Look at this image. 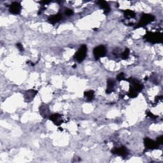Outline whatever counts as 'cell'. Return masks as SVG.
Segmentation results:
<instances>
[{"mask_svg": "<svg viewBox=\"0 0 163 163\" xmlns=\"http://www.w3.org/2000/svg\"><path fill=\"white\" fill-rule=\"evenodd\" d=\"M22 7L21 4H20L18 2H13L10 5L9 8V12L14 15H17L19 14L20 11H21Z\"/></svg>", "mask_w": 163, "mask_h": 163, "instance_id": "cell-8", "label": "cell"}, {"mask_svg": "<svg viewBox=\"0 0 163 163\" xmlns=\"http://www.w3.org/2000/svg\"><path fill=\"white\" fill-rule=\"evenodd\" d=\"M146 114H147V115L149 117H150V118H152V119H156V116H155L153 114H152L150 111H147Z\"/></svg>", "mask_w": 163, "mask_h": 163, "instance_id": "cell-20", "label": "cell"}, {"mask_svg": "<svg viewBox=\"0 0 163 163\" xmlns=\"http://www.w3.org/2000/svg\"><path fill=\"white\" fill-rule=\"evenodd\" d=\"M37 94V90H35L33 89H30L27 91H25L24 94V97L25 101L29 103V102L31 101L34 98L35 96Z\"/></svg>", "mask_w": 163, "mask_h": 163, "instance_id": "cell-9", "label": "cell"}, {"mask_svg": "<svg viewBox=\"0 0 163 163\" xmlns=\"http://www.w3.org/2000/svg\"><path fill=\"white\" fill-rule=\"evenodd\" d=\"M114 86L115 82L111 79H108V81H107V87L106 90V93L110 94L111 93H112L114 90Z\"/></svg>", "mask_w": 163, "mask_h": 163, "instance_id": "cell-14", "label": "cell"}, {"mask_svg": "<svg viewBox=\"0 0 163 163\" xmlns=\"http://www.w3.org/2000/svg\"><path fill=\"white\" fill-rule=\"evenodd\" d=\"M50 3V1H41L40 2V3L43 4V6H44V5H45V4H47Z\"/></svg>", "mask_w": 163, "mask_h": 163, "instance_id": "cell-23", "label": "cell"}, {"mask_svg": "<svg viewBox=\"0 0 163 163\" xmlns=\"http://www.w3.org/2000/svg\"><path fill=\"white\" fill-rule=\"evenodd\" d=\"M129 54H130V50L129 49L126 48L125 49V50L123 52H122V55H121V58L122 59L124 60H126L127 59V58H129Z\"/></svg>", "mask_w": 163, "mask_h": 163, "instance_id": "cell-17", "label": "cell"}, {"mask_svg": "<svg viewBox=\"0 0 163 163\" xmlns=\"http://www.w3.org/2000/svg\"><path fill=\"white\" fill-rule=\"evenodd\" d=\"M162 141H163V136H161L159 138H157V140L156 142L157 143L158 145H160L161 144H162Z\"/></svg>", "mask_w": 163, "mask_h": 163, "instance_id": "cell-21", "label": "cell"}, {"mask_svg": "<svg viewBox=\"0 0 163 163\" xmlns=\"http://www.w3.org/2000/svg\"><path fill=\"white\" fill-rule=\"evenodd\" d=\"M17 46V47L18 48V49L20 51V52H23V50H24V47H23V46L22 45V43H17L16 45Z\"/></svg>", "mask_w": 163, "mask_h": 163, "instance_id": "cell-22", "label": "cell"}, {"mask_svg": "<svg viewBox=\"0 0 163 163\" xmlns=\"http://www.w3.org/2000/svg\"><path fill=\"white\" fill-rule=\"evenodd\" d=\"M84 97H85L87 100L88 101H93L94 98V90H88L84 92Z\"/></svg>", "mask_w": 163, "mask_h": 163, "instance_id": "cell-15", "label": "cell"}, {"mask_svg": "<svg viewBox=\"0 0 163 163\" xmlns=\"http://www.w3.org/2000/svg\"><path fill=\"white\" fill-rule=\"evenodd\" d=\"M97 3L98 4L99 7L103 10V12L107 14L108 13L110 12V7L109 4L107 3L106 1H98L97 2Z\"/></svg>", "mask_w": 163, "mask_h": 163, "instance_id": "cell-13", "label": "cell"}, {"mask_svg": "<svg viewBox=\"0 0 163 163\" xmlns=\"http://www.w3.org/2000/svg\"><path fill=\"white\" fill-rule=\"evenodd\" d=\"M94 56L96 60H98L100 58L104 57L106 53V49L105 46L99 45L98 47L94 48L93 50Z\"/></svg>", "mask_w": 163, "mask_h": 163, "instance_id": "cell-5", "label": "cell"}, {"mask_svg": "<svg viewBox=\"0 0 163 163\" xmlns=\"http://www.w3.org/2000/svg\"><path fill=\"white\" fill-rule=\"evenodd\" d=\"M111 152L114 154L121 157H126L128 154V151H127L126 147L124 146H122L120 147H115L113 150H111Z\"/></svg>", "mask_w": 163, "mask_h": 163, "instance_id": "cell-7", "label": "cell"}, {"mask_svg": "<svg viewBox=\"0 0 163 163\" xmlns=\"http://www.w3.org/2000/svg\"><path fill=\"white\" fill-rule=\"evenodd\" d=\"M87 51V46L85 45H81L80 47L78 50L77 52H76V54H75V59L79 63L82 62L86 57Z\"/></svg>", "mask_w": 163, "mask_h": 163, "instance_id": "cell-4", "label": "cell"}, {"mask_svg": "<svg viewBox=\"0 0 163 163\" xmlns=\"http://www.w3.org/2000/svg\"><path fill=\"white\" fill-rule=\"evenodd\" d=\"M63 15L61 13H58L57 14H55L53 15H50L48 19V21L52 24H55L56 23L59 22L60 20L62 19Z\"/></svg>", "mask_w": 163, "mask_h": 163, "instance_id": "cell-12", "label": "cell"}, {"mask_svg": "<svg viewBox=\"0 0 163 163\" xmlns=\"http://www.w3.org/2000/svg\"><path fill=\"white\" fill-rule=\"evenodd\" d=\"M144 38L150 43H158L162 42V36L160 33L148 32L144 37Z\"/></svg>", "mask_w": 163, "mask_h": 163, "instance_id": "cell-2", "label": "cell"}, {"mask_svg": "<svg viewBox=\"0 0 163 163\" xmlns=\"http://www.w3.org/2000/svg\"><path fill=\"white\" fill-rule=\"evenodd\" d=\"M144 145L147 150H153L158 148L159 145L155 141L150 139L149 138H145L144 139Z\"/></svg>", "mask_w": 163, "mask_h": 163, "instance_id": "cell-6", "label": "cell"}, {"mask_svg": "<svg viewBox=\"0 0 163 163\" xmlns=\"http://www.w3.org/2000/svg\"><path fill=\"white\" fill-rule=\"evenodd\" d=\"M124 15L125 18L127 19L135 18V17H136V13H135V12H133L132 10H124Z\"/></svg>", "mask_w": 163, "mask_h": 163, "instance_id": "cell-16", "label": "cell"}, {"mask_svg": "<svg viewBox=\"0 0 163 163\" xmlns=\"http://www.w3.org/2000/svg\"><path fill=\"white\" fill-rule=\"evenodd\" d=\"M155 20V17L150 14L144 13L141 15L139 23L135 26V28H139L141 27H144L146 25L150 24Z\"/></svg>", "mask_w": 163, "mask_h": 163, "instance_id": "cell-3", "label": "cell"}, {"mask_svg": "<svg viewBox=\"0 0 163 163\" xmlns=\"http://www.w3.org/2000/svg\"><path fill=\"white\" fill-rule=\"evenodd\" d=\"M39 111H40V115L42 116L43 118L46 119V118H48V117H49L50 110H49V108L47 105H43L42 106H40V108H39Z\"/></svg>", "mask_w": 163, "mask_h": 163, "instance_id": "cell-11", "label": "cell"}, {"mask_svg": "<svg viewBox=\"0 0 163 163\" xmlns=\"http://www.w3.org/2000/svg\"><path fill=\"white\" fill-rule=\"evenodd\" d=\"M64 14L66 15H67V16L70 17V16H71V15H73V11L71 9H70V8H67L64 11Z\"/></svg>", "mask_w": 163, "mask_h": 163, "instance_id": "cell-18", "label": "cell"}, {"mask_svg": "<svg viewBox=\"0 0 163 163\" xmlns=\"http://www.w3.org/2000/svg\"><path fill=\"white\" fill-rule=\"evenodd\" d=\"M117 80L119 81H121L125 80V75L124 73H120L117 76Z\"/></svg>", "mask_w": 163, "mask_h": 163, "instance_id": "cell-19", "label": "cell"}, {"mask_svg": "<svg viewBox=\"0 0 163 163\" xmlns=\"http://www.w3.org/2000/svg\"><path fill=\"white\" fill-rule=\"evenodd\" d=\"M49 119L52 121L55 125L58 126H59L63 122L62 116L59 114H55L50 115Z\"/></svg>", "mask_w": 163, "mask_h": 163, "instance_id": "cell-10", "label": "cell"}, {"mask_svg": "<svg viewBox=\"0 0 163 163\" xmlns=\"http://www.w3.org/2000/svg\"><path fill=\"white\" fill-rule=\"evenodd\" d=\"M127 81L131 84L129 90L128 96L131 98H135L143 89V88H144V85L141 84L138 80L132 77L127 79Z\"/></svg>", "mask_w": 163, "mask_h": 163, "instance_id": "cell-1", "label": "cell"}]
</instances>
